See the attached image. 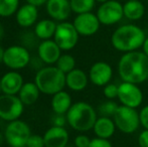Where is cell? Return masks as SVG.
I'll return each mask as SVG.
<instances>
[{
  "instance_id": "4316f807",
  "label": "cell",
  "mask_w": 148,
  "mask_h": 147,
  "mask_svg": "<svg viewBox=\"0 0 148 147\" xmlns=\"http://www.w3.org/2000/svg\"><path fill=\"white\" fill-rule=\"evenodd\" d=\"M56 67H58L62 73L66 75L68 73H70L71 71H73L74 69H76V59L72 55L64 53L58 59L57 64H56Z\"/></svg>"
},
{
  "instance_id": "f35d334b",
  "label": "cell",
  "mask_w": 148,
  "mask_h": 147,
  "mask_svg": "<svg viewBox=\"0 0 148 147\" xmlns=\"http://www.w3.org/2000/svg\"><path fill=\"white\" fill-rule=\"evenodd\" d=\"M4 34H5V30H4V27H3V25H2V24L0 23V40H1V39L3 38V36H4Z\"/></svg>"
},
{
  "instance_id": "3957f363",
  "label": "cell",
  "mask_w": 148,
  "mask_h": 147,
  "mask_svg": "<svg viewBox=\"0 0 148 147\" xmlns=\"http://www.w3.org/2000/svg\"><path fill=\"white\" fill-rule=\"evenodd\" d=\"M66 115L70 127L79 132L93 130L96 120L99 117L96 109L87 102L73 104Z\"/></svg>"
},
{
  "instance_id": "ac0fdd59",
  "label": "cell",
  "mask_w": 148,
  "mask_h": 147,
  "mask_svg": "<svg viewBox=\"0 0 148 147\" xmlns=\"http://www.w3.org/2000/svg\"><path fill=\"white\" fill-rule=\"evenodd\" d=\"M16 22L21 27L27 28L36 23L38 18V9L32 4L26 3L18 8L15 13Z\"/></svg>"
},
{
  "instance_id": "1f68e13d",
  "label": "cell",
  "mask_w": 148,
  "mask_h": 147,
  "mask_svg": "<svg viewBox=\"0 0 148 147\" xmlns=\"http://www.w3.org/2000/svg\"><path fill=\"white\" fill-rule=\"evenodd\" d=\"M139 119H140V125L144 129L148 130V105L140 109V111H139Z\"/></svg>"
},
{
  "instance_id": "484cf974",
  "label": "cell",
  "mask_w": 148,
  "mask_h": 147,
  "mask_svg": "<svg viewBox=\"0 0 148 147\" xmlns=\"http://www.w3.org/2000/svg\"><path fill=\"white\" fill-rule=\"evenodd\" d=\"M19 0H0V16L10 17L17 12Z\"/></svg>"
},
{
  "instance_id": "6da1fadb",
  "label": "cell",
  "mask_w": 148,
  "mask_h": 147,
  "mask_svg": "<svg viewBox=\"0 0 148 147\" xmlns=\"http://www.w3.org/2000/svg\"><path fill=\"white\" fill-rule=\"evenodd\" d=\"M117 71L122 82L142 84L148 80V57L139 51L123 53L118 62Z\"/></svg>"
},
{
  "instance_id": "8992f818",
  "label": "cell",
  "mask_w": 148,
  "mask_h": 147,
  "mask_svg": "<svg viewBox=\"0 0 148 147\" xmlns=\"http://www.w3.org/2000/svg\"><path fill=\"white\" fill-rule=\"evenodd\" d=\"M30 135V127L20 119L8 122L4 132L5 140L10 147H26Z\"/></svg>"
},
{
  "instance_id": "e575fe53",
  "label": "cell",
  "mask_w": 148,
  "mask_h": 147,
  "mask_svg": "<svg viewBox=\"0 0 148 147\" xmlns=\"http://www.w3.org/2000/svg\"><path fill=\"white\" fill-rule=\"evenodd\" d=\"M139 147H148V130L144 129L138 137Z\"/></svg>"
},
{
  "instance_id": "e0dca14e",
  "label": "cell",
  "mask_w": 148,
  "mask_h": 147,
  "mask_svg": "<svg viewBox=\"0 0 148 147\" xmlns=\"http://www.w3.org/2000/svg\"><path fill=\"white\" fill-rule=\"evenodd\" d=\"M24 82L22 76L17 71L7 72L1 77L2 94L17 95L22 88Z\"/></svg>"
},
{
  "instance_id": "d6986e66",
  "label": "cell",
  "mask_w": 148,
  "mask_h": 147,
  "mask_svg": "<svg viewBox=\"0 0 148 147\" xmlns=\"http://www.w3.org/2000/svg\"><path fill=\"white\" fill-rule=\"evenodd\" d=\"M89 82V75L81 69L76 68L66 75V87L74 92H81L85 90Z\"/></svg>"
},
{
  "instance_id": "52a82bcc",
  "label": "cell",
  "mask_w": 148,
  "mask_h": 147,
  "mask_svg": "<svg viewBox=\"0 0 148 147\" xmlns=\"http://www.w3.org/2000/svg\"><path fill=\"white\" fill-rule=\"evenodd\" d=\"M31 62L29 51L23 45H11L4 53L3 64L12 71H19L27 67Z\"/></svg>"
},
{
  "instance_id": "30bf717a",
  "label": "cell",
  "mask_w": 148,
  "mask_h": 147,
  "mask_svg": "<svg viewBox=\"0 0 148 147\" xmlns=\"http://www.w3.org/2000/svg\"><path fill=\"white\" fill-rule=\"evenodd\" d=\"M143 98V92L139 85L128 82H122L119 85L117 99L120 105L137 109L142 105Z\"/></svg>"
},
{
  "instance_id": "4dcf8cb0",
  "label": "cell",
  "mask_w": 148,
  "mask_h": 147,
  "mask_svg": "<svg viewBox=\"0 0 148 147\" xmlns=\"http://www.w3.org/2000/svg\"><path fill=\"white\" fill-rule=\"evenodd\" d=\"M91 138L85 134H79L75 137V147H89L91 143Z\"/></svg>"
},
{
  "instance_id": "9c48e42d",
  "label": "cell",
  "mask_w": 148,
  "mask_h": 147,
  "mask_svg": "<svg viewBox=\"0 0 148 147\" xmlns=\"http://www.w3.org/2000/svg\"><path fill=\"white\" fill-rule=\"evenodd\" d=\"M80 34L77 31L74 24L68 21L58 23L53 40L58 43L62 51H71L77 45Z\"/></svg>"
},
{
  "instance_id": "d4e9b609",
  "label": "cell",
  "mask_w": 148,
  "mask_h": 147,
  "mask_svg": "<svg viewBox=\"0 0 148 147\" xmlns=\"http://www.w3.org/2000/svg\"><path fill=\"white\" fill-rule=\"evenodd\" d=\"M72 11L76 14L92 12L96 5V0H70Z\"/></svg>"
},
{
  "instance_id": "f546056e",
  "label": "cell",
  "mask_w": 148,
  "mask_h": 147,
  "mask_svg": "<svg viewBox=\"0 0 148 147\" xmlns=\"http://www.w3.org/2000/svg\"><path fill=\"white\" fill-rule=\"evenodd\" d=\"M26 147H45L43 136L36 135V134H31L30 137L27 140Z\"/></svg>"
},
{
  "instance_id": "7bdbcfd3",
  "label": "cell",
  "mask_w": 148,
  "mask_h": 147,
  "mask_svg": "<svg viewBox=\"0 0 148 147\" xmlns=\"http://www.w3.org/2000/svg\"><path fill=\"white\" fill-rule=\"evenodd\" d=\"M66 147H74V146H70V145H66Z\"/></svg>"
},
{
  "instance_id": "836d02e7",
  "label": "cell",
  "mask_w": 148,
  "mask_h": 147,
  "mask_svg": "<svg viewBox=\"0 0 148 147\" xmlns=\"http://www.w3.org/2000/svg\"><path fill=\"white\" fill-rule=\"evenodd\" d=\"M53 126H59V127H64L66 124H68L66 115L64 114H55V116L51 119Z\"/></svg>"
},
{
  "instance_id": "8fae6325",
  "label": "cell",
  "mask_w": 148,
  "mask_h": 147,
  "mask_svg": "<svg viewBox=\"0 0 148 147\" xmlns=\"http://www.w3.org/2000/svg\"><path fill=\"white\" fill-rule=\"evenodd\" d=\"M98 18L103 25H114L120 22L124 17L123 4L117 0H108L100 4L97 12Z\"/></svg>"
},
{
  "instance_id": "7c38bea8",
  "label": "cell",
  "mask_w": 148,
  "mask_h": 147,
  "mask_svg": "<svg viewBox=\"0 0 148 147\" xmlns=\"http://www.w3.org/2000/svg\"><path fill=\"white\" fill-rule=\"evenodd\" d=\"M73 24L81 36H92L100 29L101 22L99 21L97 14L93 12L77 14Z\"/></svg>"
},
{
  "instance_id": "ffe728a7",
  "label": "cell",
  "mask_w": 148,
  "mask_h": 147,
  "mask_svg": "<svg viewBox=\"0 0 148 147\" xmlns=\"http://www.w3.org/2000/svg\"><path fill=\"white\" fill-rule=\"evenodd\" d=\"M116 125L113 118L99 116L96 120V123L93 127V131L96 137L102 139H110L115 134Z\"/></svg>"
},
{
  "instance_id": "277c9868",
  "label": "cell",
  "mask_w": 148,
  "mask_h": 147,
  "mask_svg": "<svg viewBox=\"0 0 148 147\" xmlns=\"http://www.w3.org/2000/svg\"><path fill=\"white\" fill-rule=\"evenodd\" d=\"M34 83L38 87L40 93L53 96L64 89L66 74L62 73L58 67L47 66L36 72Z\"/></svg>"
},
{
  "instance_id": "d590c367",
  "label": "cell",
  "mask_w": 148,
  "mask_h": 147,
  "mask_svg": "<svg viewBox=\"0 0 148 147\" xmlns=\"http://www.w3.org/2000/svg\"><path fill=\"white\" fill-rule=\"evenodd\" d=\"M26 2L29 4H32V5L36 6V7H39V6L43 5L47 2V0H26Z\"/></svg>"
},
{
  "instance_id": "2e32d148",
  "label": "cell",
  "mask_w": 148,
  "mask_h": 147,
  "mask_svg": "<svg viewBox=\"0 0 148 147\" xmlns=\"http://www.w3.org/2000/svg\"><path fill=\"white\" fill-rule=\"evenodd\" d=\"M45 147H66L69 143L70 135L64 127L51 126L43 134Z\"/></svg>"
},
{
  "instance_id": "5b68a950",
  "label": "cell",
  "mask_w": 148,
  "mask_h": 147,
  "mask_svg": "<svg viewBox=\"0 0 148 147\" xmlns=\"http://www.w3.org/2000/svg\"><path fill=\"white\" fill-rule=\"evenodd\" d=\"M116 128L124 134H133L140 125L139 112L137 109L120 105L113 117Z\"/></svg>"
},
{
  "instance_id": "8d00e7d4",
  "label": "cell",
  "mask_w": 148,
  "mask_h": 147,
  "mask_svg": "<svg viewBox=\"0 0 148 147\" xmlns=\"http://www.w3.org/2000/svg\"><path fill=\"white\" fill-rule=\"evenodd\" d=\"M142 51L145 53V55L148 57V36H146V38H145L144 42H143V45H142Z\"/></svg>"
},
{
  "instance_id": "ab89813d",
  "label": "cell",
  "mask_w": 148,
  "mask_h": 147,
  "mask_svg": "<svg viewBox=\"0 0 148 147\" xmlns=\"http://www.w3.org/2000/svg\"><path fill=\"white\" fill-rule=\"evenodd\" d=\"M4 140H5V137H4V135L3 134L0 132V146L3 144V142H4Z\"/></svg>"
},
{
  "instance_id": "ba28073f",
  "label": "cell",
  "mask_w": 148,
  "mask_h": 147,
  "mask_svg": "<svg viewBox=\"0 0 148 147\" xmlns=\"http://www.w3.org/2000/svg\"><path fill=\"white\" fill-rule=\"evenodd\" d=\"M24 104L17 95H0V119L11 122L21 117Z\"/></svg>"
},
{
  "instance_id": "603a6c76",
  "label": "cell",
  "mask_w": 148,
  "mask_h": 147,
  "mask_svg": "<svg viewBox=\"0 0 148 147\" xmlns=\"http://www.w3.org/2000/svg\"><path fill=\"white\" fill-rule=\"evenodd\" d=\"M56 21L53 19H42L35 23L34 26V34L38 39L45 40V39H51L55 36L56 29H57Z\"/></svg>"
},
{
  "instance_id": "74e56055",
  "label": "cell",
  "mask_w": 148,
  "mask_h": 147,
  "mask_svg": "<svg viewBox=\"0 0 148 147\" xmlns=\"http://www.w3.org/2000/svg\"><path fill=\"white\" fill-rule=\"evenodd\" d=\"M4 53H5V49L0 45V65L3 64V59H4Z\"/></svg>"
},
{
  "instance_id": "d6a6232c",
  "label": "cell",
  "mask_w": 148,
  "mask_h": 147,
  "mask_svg": "<svg viewBox=\"0 0 148 147\" xmlns=\"http://www.w3.org/2000/svg\"><path fill=\"white\" fill-rule=\"evenodd\" d=\"M89 147H113L109 139H102V138H93L91 140Z\"/></svg>"
},
{
  "instance_id": "cb8c5ba5",
  "label": "cell",
  "mask_w": 148,
  "mask_h": 147,
  "mask_svg": "<svg viewBox=\"0 0 148 147\" xmlns=\"http://www.w3.org/2000/svg\"><path fill=\"white\" fill-rule=\"evenodd\" d=\"M39 95H40V91L38 87L35 85V83L27 82L23 84L17 96L19 97V99L24 105L29 106V105L34 104L38 100Z\"/></svg>"
},
{
  "instance_id": "b9f144b4",
  "label": "cell",
  "mask_w": 148,
  "mask_h": 147,
  "mask_svg": "<svg viewBox=\"0 0 148 147\" xmlns=\"http://www.w3.org/2000/svg\"><path fill=\"white\" fill-rule=\"evenodd\" d=\"M2 94V90H1V78H0V95Z\"/></svg>"
},
{
  "instance_id": "60d3db41",
  "label": "cell",
  "mask_w": 148,
  "mask_h": 147,
  "mask_svg": "<svg viewBox=\"0 0 148 147\" xmlns=\"http://www.w3.org/2000/svg\"><path fill=\"white\" fill-rule=\"evenodd\" d=\"M108 0H96V2L97 3H100V4H102V3H105V2H107Z\"/></svg>"
},
{
  "instance_id": "83f0119b",
  "label": "cell",
  "mask_w": 148,
  "mask_h": 147,
  "mask_svg": "<svg viewBox=\"0 0 148 147\" xmlns=\"http://www.w3.org/2000/svg\"><path fill=\"white\" fill-rule=\"evenodd\" d=\"M119 106H120V105H119L118 103H116L115 101L108 100L100 105L97 112L100 114V116L113 118L114 115H115V113L118 110Z\"/></svg>"
},
{
  "instance_id": "f1b7e54d",
  "label": "cell",
  "mask_w": 148,
  "mask_h": 147,
  "mask_svg": "<svg viewBox=\"0 0 148 147\" xmlns=\"http://www.w3.org/2000/svg\"><path fill=\"white\" fill-rule=\"evenodd\" d=\"M118 91H119V85L112 84L109 83L106 86L103 87V95L108 100H114L118 98Z\"/></svg>"
},
{
  "instance_id": "7a4b0ae2",
  "label": "cell",
  "mask_w": 148,
  "mask_h": 147,
  "mask_svg": "<svg viewBox=\"0 0 148 147\" xmlns=\"http://www.w3.org/2000/svg\"><path fill=\"white\" fill-rule=\"evenodd\" d=\"M146 38L145 31L136 24H123L114 30L111 36V44L116 51L130 53L141 49Z\"/></svg>"
},
{
  "instance_id": "9a60e30c",
  "label": "cell",
  "mask_w": 148,
  "mask_h": 147,
  "mask_svg": "<svg viewBox=\"0 0 148 147\" xmlns=\"http://www.w3.org/2000/svg\"><path fill=\"white\" fill-rule=\"evenodd\" d=\"M45 4L47 14L55 21H66L73 12L70 0H47Z\"/></svg>"
},
{
  "instance_id": "7402d4cb",
  "label": "cell",
  "mask_w": 148,
  "mask_h": 147,
  "mask_svg": "<svg viewBox=\"0 0 148 147\" xmlns=\"http://www.w3.org/2000/svg\"><path fill=\"white\" fill-rule=\"evenodd\" d=\"M124 17L130 21H137L144 16L145 6L140 0H126L123 4Z\"/></svg>"
},
{
  "instance_id": "44dd1931",
  "label": "cell",
  "mask_w": 148,
  "mask_h": 147,
  "mask_svg": "<svg viewBox=\"0 0 148 147\" xmlns=\"http://www.w3.org/2000/svg\"><path fill=\"white\" fill-rule=\"evenodd\" d=\"M73 105L72 97L66 91H60L57 94L53 95V98L51 101V110L55 114H64L66 115L68 111Z\"/></svg>"
},
{
  "instance_id": "4fadbf2b",
  "label": "cell",
  "mask_w": 148,
  "mask_h": 147,
  "mask_svg": "<svg viewBox=\"0 0 148 147\" xmlns=\"http://www.w3.org/2000/svg\"><path fill=\"white\" fill-rule=\"evenodd\" d=\"M89 80L94 86L104 87L109 84L113 77V68L106 62H96L89 71Z\"/></svg>"
},
{
  "instance_id": "5bb4252c",
  "label": "cell",
  "mask_w": 148,
  "mask_h": 147,
  "mask_svg": "<svg viewBox=\"0 0 148 147\" xmlns=\"http://www.w3.org/2000/svg\"><path fill=\"white\" fill-rule=\"evenodd\" d=\"M37 55L45 65L53 66L62 55V49L53 39H45L37 46Z\"/></svg>"
}]
</instances>
